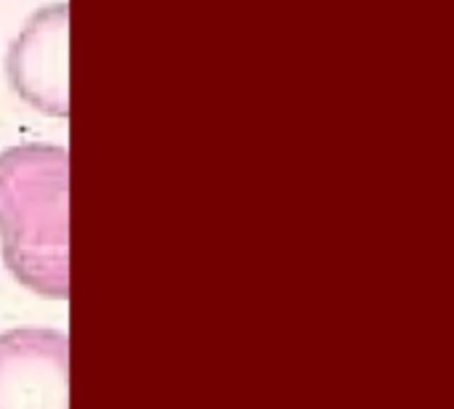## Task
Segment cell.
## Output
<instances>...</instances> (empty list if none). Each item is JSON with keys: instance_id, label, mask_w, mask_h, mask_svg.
<instances>
[{"instance_id": "obj_1", "label": "cell", "mask_w": 454, "mask_h": 409, "mask_svg": "<svg viewBox=\"0 0 454 409\" xmlns=\"http://www.w3.org/2000/svg\"><path fill=\"white\" fill-rule=\"evenodd\" d=\"M69 154L53 144L0 152V248L13 277L45 298L69 295Z\"/></svg>"}, {"instance_id": "obj_2", "label": "cell", "mask_w": 454, "mask_h": 409, "mask_svg": "<svg viewBox=\"0 0 454 409\" xmlns=\"http://www.w3.org/2000/svg\"><path fill=\"white\" fill-rule=\"evenodd\" d=\"M0 409H69V341L59 330L0 333Z\"/></svg>"}, {"instance_id": "obj_3", "label": "cell", "mask_w": 454, "mask_h": 409, "mask_svg": "<svg viewBox=\"0 0 454 409\" xmlns=\"http://www.w3.org/2000/svg\"><path fill=\"white\" fill-rule=\"evenodd\" d=\"M16 90L48 114L67 117V5L35 13L8 56Z\"/></svg>"}]
</instances>
